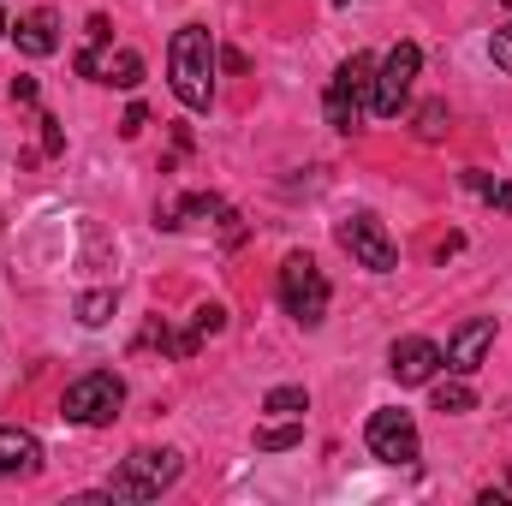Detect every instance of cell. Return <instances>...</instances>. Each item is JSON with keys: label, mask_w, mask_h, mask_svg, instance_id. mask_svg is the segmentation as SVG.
I'll use <instances>...</instances> for the list:
<instances>
[{"label": "cell", "mask_w": 512, "mask_h": 506, "mask_svg": "<svg viewBox=\"0 0 512 506\" xmlns=\"http://www.w3.org/2000/svg\"><path fill=\"white\" fill-rule=\"evenodd\" d=\"M42 149H48V155L66 149V137H60V120H54V114H42Z\"/></svg>", "instance_id": "7402d4cb"}, {"label": "cell", "mask_w": 512, "mask_h": 506, "mask_svg": "<svg viewBox=\"0 0 512 506\" xmlns=\"http://www.w3.org/2000/svg\"><path fill=\"white\" fill-rule=\"evenodd\" d=\"M364 447H370V459H382V465H417V453H423L417 423H411V411H399V405H387V411H376V417L364 423Z\"/></svg>", "instance_id": "8992f818"}, {"label": "cell", "mask_w": 512, "mask_h": 506, "mask_svg": "<svg viewBox=\"0 0 512 506\" xmlns=\"http://www.w3.org/2000/svg\"><path fill=\"white\" fill-rule=\"evenodd\" d=\"M489 203H495L501 215H512V185H495V191H489Z\"/></svg>", "instance_id": "d4e9b609"}, {"label": "cell", "mask_w": 512, "mask_h": 506, "mask_svg": "<svg viewBox=\"0 0 512 506\" xmlns=\"http://www.w3.org/2000/svg\"><path fill=\"white\" fill-rule=\"evenodd\" d=\"M489 60H495L501 72H512V24H501V30L489 36Z\"/></svg>", "instance_id": "44dd1931"}, {"label": "cell", "mask_w": 512, "mask_h": 506, "mask_svg": "<svg viewBox=\"0 0 512 506\" xmlns=\"http://www.w3.org/2000/svg\"><path fill=\"white\" fill-rule=\"evenodd\" d=\"M143 126H149V108H143V102H131V108H126V120H120V131H126V137H137Z\"/></svg>", "instance_id": "603a6c76"}, {"label": "cell", "mask_w": 512, "mask_h": 506, "mask_svg": "<svg viewBox=\"0 0 512 506\" xmlns=\"http://www.w3.org/2000/svg\"><path fill=\"white\" fill-rule=\"evenodd\" d=\"M12 102L30 108V102H36V78H12Z\"/></svg>", "instance_id": "cb8c5ba5"}, {"label": "cell", "mask_w": 512, "mask_h": 506, "mask_svg": "<svg viewBox=\"0 0 512 506\" xmlns=\"http://www.w3.org/2000/svg\"><path fill=\"white\" fill-rule=\"evenodd\" d=\"M42 471V441L18 423L0 429V477H36Z\"/></svg>", "instance_id": "8fae6325"}, {"label": "cell", "mask_w": 512, "mask_h": 506, "mask_svg": "<svg viewBox=\"0 0 512 506\" xmlns=\"http://www.w3.org/2000/svg\"><path fill=\"white\" fill-rule=\"evenodd\" d=\"M507 6H512V0H507Z\"/></svg>", "instance_id": "83f0119b"}, {"label": "cell", "mask_w": 512, "mask_h": 506, "mask_svg": "<svg viewBox=\"0 0 512 506\" xmlns=\"http://www.w3.org/2000/svg\"><path fill=\"white\" fill-rule=\"evenodd\" d=\"M417 66H423V48H417V42H399L382 66H376V96H370V114L399 120V108H405V96H411V84H417Z\"/></svg>", "instance_id": "52a82bcc"}, {"label": "cell", "mask_w": 512, "mask_h": 506, "mask_svg": "<svg viewBox=\"0 0 512 506\" xmlns=\"http://www.w3.org/2000/svg\"><path fill=\"white\" fill-rule=\"evenodd\" d=\"M262 411H268V417H304V411H310V393H304V387H268Z\"/></svg>", "instance_id": "e0dca14e"}, {"label": "cell", "mask_w": 512, "mask_h": 506, "mask_svg": "<svg viewBox=\"0 0 512 506\" xmlns=\"http://www.w3.org/2000/svg\"><path fill=\"white\" fill-rule=\"evenodd\" d=\"M84 30H90V48H84V54H78L72 66H78V78L102 84V66H108V60H102V48L114 42V24H108V12H90V24H84Z\"/></svg>", "instance_id": "4fadbf2b"}, {"label": "cell", "mask_w": 512, "mask_h": 506, "mask_svg": "<svg viewBox=\"0 0 512 506\" xmlns=\"http://www.w3.org/2000/svg\"><path fill=\"white\" fill-rule=\"evenodd\" d=\"M447 126H453L447 102H423V108H417V137H423V143H435V137H441Z\"/></svg>", "instance_id": "ffe728a7"}, {"label": "cell", "mask_w": 512, "mask_h": 506, "mask_svg": "<svg viewBox=\"0 0 512 506\" xmlns=\"http://www.w3.org/2000/svg\"><path fill=\"white\" fill-rule=\"evenodd\" d=\"M435 411L441 417H465V411H477V393L465 381H435Z\"/></svg>", "instance_id": "2e32d148"}, {"label": "cell", "mask_w": 512, "mask_h": 506, "mask_svg": "<svg viewBox=\"0 0 512 506\" xmlns=\"http://www.w3.org/2000/svg\"><path fill=\"white\" fill-rule=\"evenodd\" d=\"M370 96H376V60H370V54H352V60L334 72L328 96H322L328 126L334 131H358L364 126V114H370Z\"/></svg>", "instance_id": "3957f363"}, {"label": "cell", "mask_w": 512, "mask_h": 506, "mask_svg": "<svg viewBox=\"0 0 512 506\" xmlns=\"http://www.w3.org/2000/svg\"><path fill=\"white\" fill-rule=\"evenodd\" d=\"M179 471H185V459H179L173 447H137L126 465L108 477V495H114V501H155L161 489L179 483Z\"/></svg>", "instance_id": "7a4b0ae2"}, {"label": "cell", "mask_w": 512, "mask_h": 506, "mask_svg": "<svg viewBox=\"0 0 512 506\" xmlns=\"http://www.w3.org/2000/svg\"><path fill=\"white\" fill-rule=\"evenodd\" d=\"M489 346H495V316H471V322H459L453 328V340H447V370L453 376H477L483 370V358H489Z\"/></svg>", "instance_id": "30bf717a"}, {"label": "cell", "mask_w": 512, "mask_h": 506, "mask_svg": "<svg viewBox=\"0 0 512 506\" xmlns=\"http://www.w3.org/2000/svg\"><path fill=\"white\" fill-rule=\"evenodd\" d=\"M221 328H227V310H221V304H197V316H191V328L179 334V358H191V352H197L203 340H215Z\"/></svg>", "instance_id": "5bb4252c"}, {"label": "cell", "mask_w": 512, "mask_h": 506, "mask_svg": "<svg viewBox=\"0 0 512 506\" xmlns=\"http://www.w3.org/2000/svg\"><path fill=\"white\" fill-rule=\"evenodd\" d=\"M280 304H286V316H292L298 328H322V316H328V304H334L322 268H316L304 251L280 262Z\"/></svg>", "instance_id": "277c9868"}, {"label": "cell", "mask_w": 512, "mask_h": 506, "mask_svg": "<svg viewBox=\"0 0 512 506\" xmlns=\"http://www.w3.org/2000/svg\"><path fill=\"white\" fill-rule=\"evenodd\" d=\"M340 6H352V0H340Z\"/></svg>", "instance_id": "4316f807"}, {"label": "cell", "mask_w": 512, "mask_h": 506, "mask_svg": "<svg viewBox=\"0 0 512 506\" xmlns=\"http://www.w3.org/2000/svg\"><path fill=\"white\" fill-rule=\"evenodd\" d=\"M387 370H393V381H399V387H429V381L447 370V358H441V346H435V340L411 334V340H393Z\"/></svg>", "instance_id": "9c48e42d"}, {"label": "cell", "mask_w": 512, "mask_h": 506, "mask_svg": "<svg viewBox=\"0 0 512 506\" xmlns=\"http://www.w3.org/2000/svg\"><path fill=\"white\" fill-rule=\"evenodd\" d=\"M340 251L352 256L358 268H370V274H393V268H399V245L387 239V227L376 221V215L340 221Z\"/></svg>", "instance_id": "ba28073f"}, {"label": "cell", "mask_w": 512, "mask_h": 506, "mask_svg": "<svg viewBox=\"0 0 512 506\" xmlns=\"http://www.w3.org/2000/svg\"><path fill=\"white\" fill-rule=\"evenodd\" d=\"M215 66H221L215 36L203 24H179L173 42H167V84H173V96L191 114H209V102H215Z\"/></svg>", "instance_id": "6da1fadb"}, {"label": "cell", "mask_w": 512, "mask_h": 506, "mask_svg": "<svg viewBox=\"0 0 512 506\" xmlns=\"http://www.w3.org/2000/svg\"><path fill=\"white\" fill-rule=\"evenodd\" d=\"M298 441H304V423H298V417H280V423L256 429V453H286V447H298Z\"/></svg>", "instance_id": "9a60e30c"}, {"label": "cell", "mask_w": 512, "mask_h": 506, "mask_svg": "<svg viewBox=\"0 0 512 506\" xmlns=\"http://www.w3.org/2000/svg\"><path fill=\"white\" fill-rule=\"evenodd\" d=\"M120 405H126V381L114 376V370H90V376H78L66 387L60 417L78 423V429H102V423L120 417Z\"/></svg>", "instance_id": "5b68a950"}, {"label": "cell", "mask_w": 512, "mask_h": 506, "mask_svg": "<svg viewBox=\"0 0 512 506\" xmlns=\"http://www.w3.org/2000/svg\"><path fill=\"white\" fill-rule=\"evenodd\" d=\"M108 316H114V292H84L78 298V322L84 328H108Z\"/></svg>", "instance_id": "d6986e66"}, {"label": "cell", "mask_w": 512, "mask_h": 506, "mask_svg": "<svg viewBox=\"0 0 512 506\" xmlns=\"http://www.w3.org/2000/svg\"><path fill=\"white\" fill-rule=\"evenodd\" d=\"M12 42H18V54H30V60H48V54L60 48V18H54L48 6H36V12H24V18H18Z\"/></svg>", "instance_id": "7c38bea8"}, {"label": "cell", "mask_w": 512, "mask_h": 506, "mask_svg": "<svg viewBox=\"0 0 512 506\" xmlns=\"http://www.w3.org/2000/svg\"><path fill=\"white\" fill-rule=\"evenodd\" d=\"M102 84H120V90H137L143 84V60L131 54V48H120L108 66H102Z\"/></svg>", "instance_id": "ac0fdd59"}, {"label": "cell", "mask_w": 512, "mask_h": 506, "mask_svg": "<svg viewBox=\"0 0 512 506\" xmlns=\"http://www.w3.org/2000/svg\"><path fill=\"white\" fill-rule=\"evenodd\" d=\"M0 36H6V12H0Z\"/></svg>", "instance_id": "484cf974"}]
</instances>
